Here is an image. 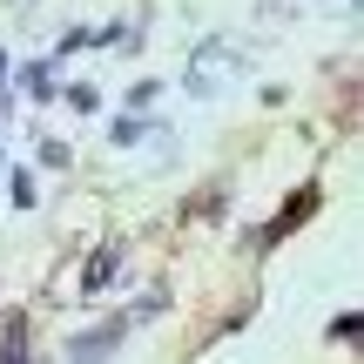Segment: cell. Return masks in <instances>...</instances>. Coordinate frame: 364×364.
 <instances>
[{"mask_svg":"<svg viewBox=\"0 0 364 364\" xmlns=\"http://www.w3.org/2000/svg\"><path fill=\"white\" fill-rule=\"evenodd\" d=\"M196 61H203V68L189 75V88H196V95H216V75H223V81L236 75V48H216V41H209V48L196 54Z\"/></svg>","mask_w":364,"mask_h":364,"instance_id":"1","label":"cell"},{"mask_svg":"<svg viewBox=\"0 0 364 364\" xmlns=\"http://www.w3.org/2000/svg\"><path fill=\"white\" fill-rule=\"evenodd\" d=\"M122 270V250H102V257H95V270H88V290H108V277Z\"/></svg>","mask_w":364,"mask_h":364,"instance_id":"2","label":"cell"},{"mask_svg":"<svg viewBox=\"0 0 364 364\" xmlns=\"http://www.w3.org/2000/svg\"><path fill=\"white\" fill-rule=\"evenodd\" d=\"M0 364H27V338H21V317L7 324V338H0Z\"/></svg>","mask_w":364,"mask_h":364,"instance_id":"3","label":"cell"}]
</instances>
